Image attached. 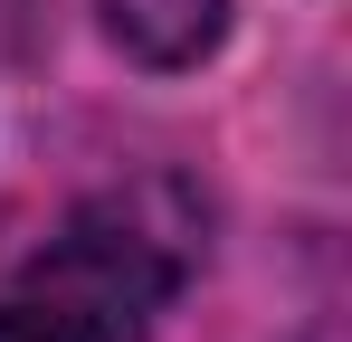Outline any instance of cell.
<instances>
[{
	"mask_svg": "<svg viewBox=\"0 0 352 342\" xmlns=\"http://www.w3.org/2000/svg\"><path fill=\"white\" fill-rule=\"evenodd\" d=\"M96 19L143 67H200L229 29V0H96Z\"/></svg>",
	"mask_w": 352,
	"mask_h": 342,
	"instance_id": "obj_2",
	"label": "cell"
},
{
	"mask_svg": "<svg viewBox=\"0 0 352 342\" xmlns=\"http://www.w3.org/2000/svg\"><path fill=\"white\" fill-rule=\"evenodd\" d=\"M181 295V247L133 209L67 219L0 285V342H143Z\"/></svg>",
	"mask_w": 352,
	"mask_h": 342,
	"instance_id": "obj_1",
	"label": "cell"
}]
</instances>
